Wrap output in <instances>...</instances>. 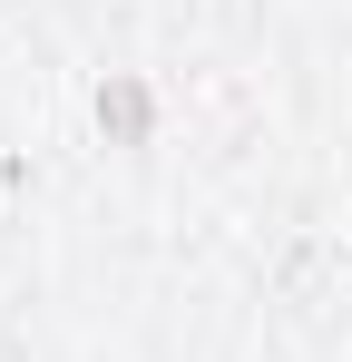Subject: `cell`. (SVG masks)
Here are the masks:
<instances>
[{"instance_id": "6da1fadb", "label": "cell", "mask_w": 352, "mask_h": 362, "mask_svg": "<svg viewBox=\"0 0 352 362\" xmlns=\"http://www.w3.org/2000/svg\"><path fill=\"white\" fill-rule=\"evenodd\" d=\"M147 118H157L147 78H108V88H98V127H117V137H147Z\"/></svg>"}]
</instances>
